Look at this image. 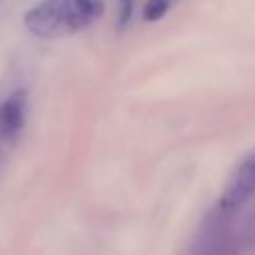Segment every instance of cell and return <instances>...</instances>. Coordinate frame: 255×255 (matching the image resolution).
Listing matches in <instances>:
<instances>
[{
    "mask_svg": "<svg viewBox=\"0 0 255 255\" xmlns=\"http://www.w3.org/2000/svg\"><path fill=\"white\" fill-rule=\"evenodd\" d=\"M104 12L100 0H40L24 16L26 28L40 38H60L74 34Z\"/></svg>",
    "mask_w": 255,
    "mask_h": 255,
    "instance_id": "1",
    "label": "cell"
},
{
    "mask_svg": "<svg viewBox=\"0 0 255 255\" xmlns=\"http://www.w3.org/2000/svg\"><path fill=\"white\" fill-rule=\"evenodd\" d=\"M133 12V0H120V26H126Z\"/></svg>",
    "mask_w": 255,
    "mask_h": 255,
    "instance_id": "5",
    "label": "cell"
},
{
    "mask_svg": "<svg viewBox=\"0 0 255 255\" xmlns=\"http://www.w3.org/2000/svg\"><path fill=\"white\" fill-rule=\"evenodd\" d=\"M177 0H147L145 8H143V20L147 22H157L161 20L169 10L171 6L175 4Z\"/></svg>",
    "mask_w": 255,
    "mask_h": 255,
    "instance_id": "4",
    "label": "cell"
},
{
    "mask_svg": "<svg viewBox=\"0 0 255 255\" xmlns=\"http://www.w3.org/2000/svg\"><path fill=\"white\" fill-rule=\"evenodd\" d=\"M26 118V94L22 90L10 94L0 104V139H12L20 133Z\"/></svg>",
    "mask_w": 255,
    "mask_h": 255,
    "instance_id": "3",
    "label": "cell"
},
{
    "mask_svg": "<svg viewBox=\"0 0 255 255\" xmlns=\"http://www.w3.org/2000/svg\"><path fill=\"white\" fill-rule=\"evenodd\" d=\"M253 193H255V155L247 157L239 165V169L235 171L231 183L225 189V195L221 199V207L219 209H223V213H227V211L239 207Z\"/></svg>",
    "mask_w": 255,
    "mask_h": 255,
    "instance_id": "2",
    "label": "cell"
}]
</instances>
